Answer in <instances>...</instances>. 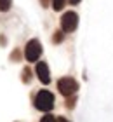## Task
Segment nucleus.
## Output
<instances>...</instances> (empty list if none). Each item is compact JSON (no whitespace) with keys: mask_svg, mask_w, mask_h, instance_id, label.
Here are the masks:
<instances>
[{"mask_svg":"<svg viewBox=\"0 0 113 122\" xmlns=\"http://www.w3.org/2000/svg\"><path fill=\"white\" fill-rule=\"evenodd\" d=\"M35 108L42 110V112H50L54 108V94L47 89L38 91L35 96Z\"/></svg>","mask_w":113,"mask_h":122,"instance_id":"nucleus-1","label":"nucleus"},{"mask_svg":"<svg viewBox=\"0 0 113 122\" xmlns=\"http://www.w3.org/2000/svg\"><path fill=\"white\" fill-rule=\"evenodd\" d=\"M58 89L63 96L70 98L71 94H75L78 89V82L73 79V77H63V79L58 80Z\"/></svg>","mask_w":113,"mask_h":122,"instance_id":"nucleus-2","label":"nucleus"},{"mask_svg":"<svg viewBox=\"0 0 113 122\" xmlns=\"http://www.w3.org/2000/svg\"><path fill=\"white\" fill-rule=\"evenodd\" d=\"M40 54H42V44L38 42L37 38H31V40L26 44V47H25V58H26V61H30V63L38 61Z\"/></svg>","mask_w":113,"mask_h":122,"instance_id":"nucleus-3","label":"nucleus"},{"mask_svg":"<svg viewBox=\"0 0 113 122\" xmlns=\"http://www.w3.org/2000/svg\"><path fill=\"white\" fill-rule=\"evenodd\" d=\"M78 25V16L77 12H73V10H68V12H64L63 16H61V28H63V31L70 33L77 28Z\"/></svg>","mask_w":113,"mask_h":122,"instance_id":"nucleus-4","label":"nucleus"},{"mask_svg":"<svg viewBox=\"0 0 113 122\" xmlns=\"http://www.w3.org/2000/svg\"><path fill=\"white\" fill-rule=\"evenodd\" d=\"M35 73H37L38 80H40L42 84H49V82H50V71H49V66H47L45 61H38V63H37Z\"/></svg>","mask_w":113,"mask_h":122,"instance_id":"nucleus-5","label":"nucleus"},{"mask_svg":"<svg viewBox=\"0 0 113 122\" xmlns=\"http://www.w3.org/2000/svg\"><path fill=\"white\" fill-rule=\"evenodd\" d=\"M10 4H12V0H0V10H2V12H7L10 9Z\"/></svg>","mask_w":113,"mask_h":122,"instance_id":"nucleus-6","label":"nucleus"},{"mask_svg":"<svg viewBox=\"0 0 113 122\" xmlns=\"http://www.w3.org/2000/svg\"><path fill=\"white\" fill-rule=\"evenodd\" d=\"M66 5V0H52V7L54 10H61Z\"/></svg>","mask_w":113,"mask_h":122,"instance_id":"nucleus-7","label":"nucleus"},{"mask_svg":"<svg viewBox=\"0 0 113 122\" xmlns=\"http://www.w3.org/2000/svg\"><path fill=\"white\" fill-rule=\"evenodd\" d=\"M52 42H54V44H59V42H63V31H61V30H58V31L54 33V37H52Z\"/></svg>","mask_w":113,"mask_h":122,"instance_id":"nucleus-8","label":"nucleus"},{"mask_svg":"<svg viewBox=\"0 0 113 122\" xmlns=\"http://www.w3.org/2000/svg\"><path fill=\"white\" fill-rule=\"evenodd\" d=\"M40 122H58V120H56L54 115L47 113V115H44V117H42V120H40Z\"/></svg>","mask_w":113,"mask_h":122,"instance_id":"nucleus-9","label":"nucleus"},{"mask_svg":"<svg viewBox=\"0 0 113 122\" xmlns=\"http://www.w3.org/2000/svg\"><path fill=\"white\" fill-rule=\"evenodd\" d=\"M23 80L30 82V70H28V68H25V71H23Z\"/></svg>","mask_w":113,"mask_h":122,"instance_id":"nucleus-10","label":"nucleus"},{"mask_svg":"<svg viewBox=\"0 0 113 122\" xmlns=\"http://www.w3.org/2000/svg\"><path fill=\"white\" fill-rule=\"evenodd\" d=\"M58 122H70V120H66L64 117H59V119H58Z\"/></svg>","mask_w":113,"mask_h":122,"instance_id":"nucleus-11","label":"nucleus"},{"mask_svg":"<svg viewBox=\"0 0 113 122\" xmlns=\"http://www.w3.org/2000/svg\"><path fill=\"white\" fill-rule=\"evenodd\" d=\"M78 2H80V0H70V4H71V5H77Z\"/></svg>","mask_w":113,"mask_h":122,"instance_id":"nucleus-12","label":"nucleus"},{"mask_svg":"<svg viewBox=\"0 0 113 122\" xmlns=\"http://www.w3.org/2000/svg\"><path fill=\"white\" fill-rule=\"evenodd\" d=\"M40 2L44 4V7H47V2H49V0H40Z\"/></svg>","mask_w":113,"mask_h":122,"instance_id":"nucleus-13","label":"nucleus"}]
</instances>
